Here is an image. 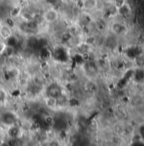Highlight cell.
Masks as SVG:
<instances>
[{
  "label": "cell",
  "mask_w": 144,
  "mask_h": 146,
  "mask_svg": "<svg viewBox=\"0 0 144 146\" xmlns=\"http://www.w3.org/2000/svg\"><path fill=\"white\" fill-rule=\"evenodd\" d=\"M98 7V0H83L82 8L87 11L94 10Z\"/></svg>",
  "instance_id": "obj_4"
},
{
  "label": "cell",
  "mask_w": 144,
  "mask_h": 146,
  "mask_svg": "<svg viewBox=\"0 0 144 146\" xmlns=\"http://www.w3.org/2000/svg\"><path fill=\"white\" fill-rule=\"evenodd\" d=\"M63 3H71V0H60Z\"/></svg>",
  "instance_id": "obj_6"
},
{
  "label": "cell",
  "mask_w": 144,
  "mask_h": 146,
  "mask_svg": "<svg viewBox=\"0 0 144 146\" xmlns=\"http://www.w3.org/2000/svg\"><path fill=\"white\" fill-rule=\"evenodd\" d=\"M8 60L3 54H0V69H3L8 66Z\"/></svg>",
  "instance_id": "obj_5"
},
{
  "label": "cell",
  "mask_w": 144,
  "mask_h": 146,
  "mask_svg": "<svg viewBox=\"0 0 144 146\" xmlns=\"http://www.w3.org/2000/svg\"><path fill=\"white\" fill-rule=\"evenodd\" d=\"M12 27H10L9 26H8L5 23H3L2 25H0V40L3 41V42H7L9 41L12 36H14V32H13Z\"/></svg>",
  "instance_id": "obj_3"
},
{
  "label": "cell",
  "mask_w": 144,
  "mask_h": 146,
  "mask_svg": "<svg viewBox=\"0 0 144 146\" xmlns=\"http://www.w3.org/2000/svg\"><path fill=\"white\" fill-rule=\"evenodd\" d=\"M46 94H47V96L48 97L58 99L63 94V89L60 85H59L56 82H53L48 85V87L46 88Z\"/></svg>",
  "instance_id": "obj_2"
},
{
  "label": "cell",
  "mask_w": 144,
  "mask_h": 146,
  "mask_svg": "<svg viewBox=\"0 0 144 146\" xmlns=\"http://www.w3.org/2000/svg\"><path fill=\"white\" fill-rule=\"evenodd\" d=\"M42 18L48 24H54L59 19V13L56 9L49 8L43 12Z\"/></svg>",
  "instance_id": "obj_1"
}]
</instances>
